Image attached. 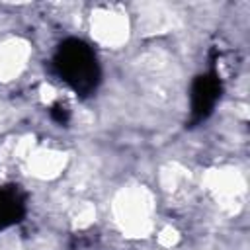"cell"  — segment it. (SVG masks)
Segmentation results:
<instances>
[{
	"instance_id": "6da1fadb",
	"label": "cell",
	"mask_w": 250,
	"mask_h": 250,
	"mask_svg": "<svg viewBox=\"0 0 250 250\" xmlns=\"http://www.w3.org/2000/svg\"><path fill=\"white\" fill-rule=\"evenodd\" d=\"M111 217L125 236H150L156 230V193L139 182L119 188L111 197Z\"/></svg>"
},
{
	"instance_id": "7a4b0ae2",
	"label": "cell",
	"mask_w": 250,
	"mask_h": 250,
	"mask_svg": "<svg viewBox=\"0 0 250 250\" xmlns=\"http://www.w3.org/2000/svg\"><path fill=\"white\" fill-rule=\"evenodd\" d=\"M88 33L102 49H121L131 41L133 21L125 8L117 4L96 6L88 16Z\"/></svg>"
},
{
	"instance_id": "3957f363",
	"label": "cell",
	"mask_w": 250,
	"mask_h": 250,
	"mask_svg": "<svg viewBox=\"0 0 250 250\" xmlns=\"http://www.w3.org/2000/svg\"><path fill=\"white\" fill-rule=\"evenodd\" d=\"M203 189L227 213H236L246 197V178L234 166H215L201 178Z\"/></svg>"
},
{
	"instance_id": "277c9868",
	"label": "cell",
	"mask_w": 250,
	"mask_h": 250,
	"mask_svg": "<svg viewBox=\"0 0 250 250\" xmlns=\"http://www.w3.org/2000/svg\"><path fill=\"white\" fill-rule=\"evenodd\" d=\"M33 55L31 43L21 35L0 39V84H12L27 70Z\"/></svg>"
},
{
	"instance_id": "5b68a950",
	"label": "cell",
	"mask_w": 250,
	"mask_h": 250,
	"mask_svg": "<svg viewBox=\"0 0 250 250\" xmlns=\"http://www.w3.org/2000/svg\"><path fill=\"white\" fill-rule=\"evenodd\" d=\"M133 31L143 37H156L162 33H170L178 21V12L168 4H141L139 12L131 18Z\"/></svg>"
},
{
	"instance_id": "8992f818",
	"label": "cell",
	"mask_w": 250,
	"mask_h": 250,
	"mask_svg": "<svg viewBox=\"0 0 250 250\" xmlns=\"http://www.w3.org/2000/svg\"><path fill=\"white\" fill-rule=\"evenodd\" d=\"M29 176L41 182H51L62 176V172L68 166V152L55 146H35L33 152L23 162Z\"/></svg>"
},
{
	"instance_id": "52a82bcc",
	"label": "cell",
	"mask_w": 250,
	"mask_h": 250,
	"mask_svg": "<svg viewBox=\"0 0 250 250\" xmlns=\"http://www.w3.org/2000/svg\"><path fill=\"white\" fill-rule=\"evenodd\" d=\"M189 170L176 162V160H170L166 164H162L158 168V188L160 191L168 193V195H182L188 188H189Z\"/></svg>"
},
{
	"instance_id": "ba28073f",
	"label": "cell",
	"mask_w": 250,
	"mask_h": 250,
	"mask_svg": "<svg viewBox=\"0 0 250 250\" xmlns=\"http://www.w3.org/2000/svg\"><path fill=\"white\" fill-rule=\"evenodd\" d=\"M98 209L92 201H78L70 211V225L76 230H86L96 223Z\"/></svg>"
},
{
	"instance_id": "9c48e42d",
	"label": "cell",
	"mask_w": 250,
	"mask_h": 250,
	"mask_svg": "<svg viewBox=\"0 0 250 250\" xmlns=\"http://www.w3.org/2000/svg\"><path fill=\"white\" fill-rule=\"evenodd\" d=\"M154 234H156L158 246H160V248H166V250L176 248V246L180 244V240H182V234H180V230H178L174 225H164V227H160Z\"/></svg>"
},
{
	"instance_id": "30bf717a",
	"label": "cell",
	"mask_w": 250,
	"mask_h": 250,
	"mask_svg": "<svg viewBox=\"0 0 250 250\" xmlns=\"http://www.w3.org/2000/svg\"><path fill=\"white\" fill-rule=\"evenodd\" d=\"M6 115H8V105H6V104L2 102V98H0V123H4Z\"/></svg>"
},
{
	"instance_id": "8fae6325",
	"label": "cell",
	"mask_w": 250,
	"mask_h": 250,
	"mask_svg": "<svg viewBox=\"0 0 250 250\" xmlns=\"http://www.w3.org/2000/svg\"><path fill=\"white\" fill-rule=\"evenodd\" d=\"M0 250H2V246H0Z\"/></svg>"
}]
</instances>
